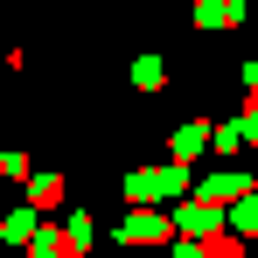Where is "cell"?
<instances>
[{"mask_svg":"<svg viewBox=\"0 0 258 258\" xmlns=\"http://www.w3.org/2000/svg\"><path fill=\"white\" fill-rule=\"evenodd\" d=\"M168 230H174V223H168V216H154V210H133L126 223H119V237H133V244H161Z\"/></svg>","mask_w":258,"mask_h":258,"instance_id":"1","label":"cell"},{"mask_svg":"<svg viewBox=\"0 0 258 258\" xmlns=\"http://www.w3.org/2000/svg\"><path fill=\"white\" fill-rule=\"evenodd\" d=\"M223 223H230V216H216L210 203H196V210H174V230H181V237H216Z\"/></svg>","mask_w":258,"mask_h":258,"instance_id":"2","label":"cell"},{"mask_svg":"<svg viewBox=\"0 0 258 258\" xmlns=\"http://www.w3.org/2000/svg\"><path fill=\"white\" fill-rule=\"evenodd\" d=\"M244 188H251L244 174H237V168H223V174H210V181H203V203H230V196H244Z\"/></svg>","mask_w":258,"mask_h":258,"instance_id":"3","label":"cell"},{"mask_svg":"<svg viewBox=\"0 0 258 258\" xmlns=\"http://www.w3.org/2000/svg\"><path fill=\"white\" fill-rule=\"evenodd\" d=\"M28 244H35V258H84L77 244H70V230H63V237H56V230H35Z\"/></svg>","mask_w":258,"mask_h":258,"instance_id":"4","label":"cell"},{"mask_svg":"<svg viewBox=\"0 0 258 258\" xmlns=\"http://www.w3.org/2000/svg\"><path fill=\"white\" fill-rule=\"evenodd\" d=\"M230 230H237V237H258V196H244V203L230 210Z\"/></svg>","mask_w":258,"mask_h":258,"instance_id":"5","label":"cell"},{"mask_svg":"<svg viewBox=\"0 0 258 258\" xmlns=\"http://www.w3.org/2000/svg\"><path fill=\"white\" fill-rule=\"evenodd\" d=\"M133 84H140V91L161 84V56H140V63H133Z\"/></svg>","mask_w":258,"mask_h":258,"instance_id":"6","label":"cell"},{"mask_svg":"<svg viewBox=\"0 0 258 258\" xmlns=\"http://www.w3.org/2000/svg\"><path fill=\"white\" fill-rule=\"evenodd\" d=\"M35 203H42V210L63 203V174H42V181H35Z\"/></svg>","mask_w":258,"mask_h":258,"instance_id":"7","label":"cell"},{"mask_svg":"<svg viewBox=\"0 0 258 258\" xmlns=\"http://www.w3.org/2000/svg\"><path fill=\"white\" fill-rule=\"evenodd\" d=\"M7 237H14V244H21V237H35V216H28V210H14V216H7Z\"/></svg>","mask_w":258,"mask_h":258,"instance_id":"8","label":"cell"},{"mask_svg":"<svg viewBox=\"0 0 258 258\" xmlns=\"http://www.w3.org/2000/svg\"><path fill=\"white\" fill-rule=\"evenodd\" d=\"M210 258H244V251H237V237H230V230H216V237H210Z\"/></svg>","mask_w":258,"mask_h":258,"instance_id":"9","label":"cell"},{"mask_svg":"<svg viewBox=\"0 0 258 258\" xmlns=\"http://www.w3.org/2000/svg\"><path fill=\"white\" fill-rule=\"evenodd\" d=\"M174 258H210V251H196V244H174Z\"/></svg>","mask_w":258,"mask_h":258,"instance_id":"10","label":"cell"}]
</instances>
